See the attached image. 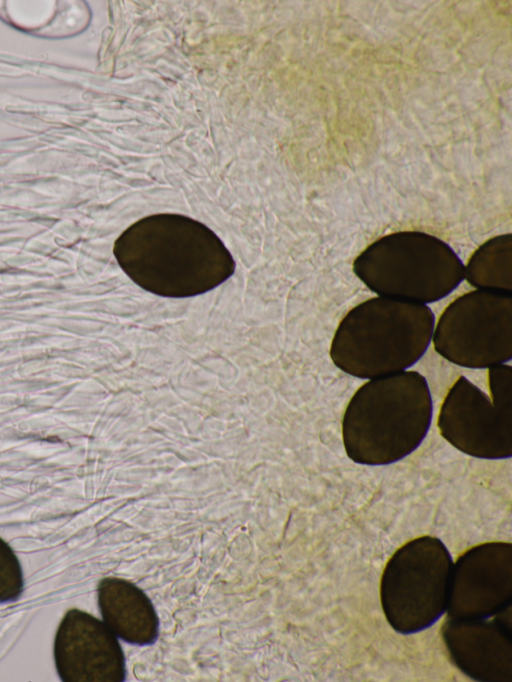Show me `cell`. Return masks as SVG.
Instances as JSON below:
<instances>
[{"label": "cell", "instance_id": "8992f818", "mask_svg": "<svg viewBox=\"0 0 512 682\" xmlns=\"http://www.w3.org/2000/svg\"><path fill=\"white\" fill-rule=\"evenodd\" d=\"M434 350L447 361L482 369L512 358V294L475 289L442 311L435 321Z\"/></svg>", "mask_w": 512, "mask_h": 682}, {"label": "cell", "instance_id": "8fae6325", "mask_svg": "<svg viewBox=\"0 0 512 682\" xmlns=\"http://www.w3.org/2000/svg\"><path fill=\"white\" fill-rule=\"evenodd\" d=\"M464 279L475 289L512 294V234L482 243L464 265Z\"/></svg>", "mask_w": 512, "mask_h": 682}, {"label": "cell", "instance_id": "30bf717a", "mask_svg": "<svg viewBox=\"0 0 512 682\" xmlns=\"http://www.w3.org/2000/svg\"><path fill=\"white\" fill-rule=\"evenodd\" d=\"M98 605L104 623L119 638L130 644H153L159 621L148 596L132 582L105 577L97 587Z\"/></svg>", "mask_w": 512, "mask_h": 682}, {"label": "cell", "instance_id": "277c9868", "mask_svg": "<svg viewBox=\"0 0 512 682\" xmlns=\"http://www.w3.org/2000/svg\"><path fill=\"white\" fill-rule=\"evenodd\" d=\"M453 559L437 537L420 536L399 547L380 580V602L389 625L408 635L435 624L446 612Z\"/></svg>", "mask_w": 512, "mask_h": 682}, {"label": "cell", "instance_id": "7a4b0ae2", "mask_svg": "<svg viewBox=\"0 0 512 682\" xmlns=\"http://www.w3.org/2000/svg\"><path fill=\"white\" fill-rule=\"evenodd\" d=\"M435 316L426 304L376 296L351 308L339 322L329 355L344 373L374 379L413 366L426 352Z\"/></svg>", "mask_w": 512, "mask_h": 682}, {"label": "cell", "instance_id": "5b68a950", "mask_svg": "<svg viewBox=\"0 0 512 682\" xmlns=\"http://www.w3.org/2000/svg\"><path fill=\"white\" fill-rule=\"evenodd\" d=\"M510 365L488 368L490 395L464 376L449 388L440 406V435L460 452L480 459L512 456Z\"/></svg>", "mask_w": 512, "mask_h": 682}, {"label": "cell", "instance_id": "9c48e42d", "mask_svg": "<svg viewBox=\"0 0 512 682\" xmlns=\"http://www.w3.org/2000/svg\"><path fill=\"white\" fill-rule=\"evenodd\" d=\"M455 619L448 617L441 634L455 666L469 678L507 682L512 671L511 630L500 617Z\"/></svg>", "mask_w": 512, "mask_h": 682}, {"label": "cell", "instance_id": "52a82bcc", "mask_svg": "<svg viewBox=\"0 0 512 682\" xmlns=\"http://www.w3.org/2000/svg\"><path fill=\"white\" fill-rule=\"evenodd\" d=\"M512 599V545L486 542L453 563L447 614L455 619H488L502 614Z\"/></svg>", "mask_w": 512, "mask_h": 682}, {"label": "cell", "instance_id": "6da1fadb", "mask_svg": "<svg viewBox=\"0 0 512 682\" xmlns=\"http://www.w3.org/2000/svg\"><path fill=\"white\" fill-rule=\"evenodd\" d=\"M432 413L430 388L419 372L405 370L369 379L352 395L343 414L345 452L362 465L400 461L422 443Z\"/></svg>", "mask_w": 512, "mask_h": 682}, {"label": "cell", "instance_id": "ba28073f", "mask_svg": "<svg viewBox=\"0 0 512 682\" xmlns=\"http://www.w3.org/2000/svg\"><path fill=\"white\" fill-rule=\"evenodd\" d=\"M54 661L64 682H121L125 658L116 635L93 615L69 609L54 639Z\"/></svg>", "mask_w": 512, "mask_h": 682}, {"label": "cell", "instance_id": "3957f363", "mask_svg": "<svg viewBox=\"0 0 512 682\" xmlns=\"http://www.w3.org/2000/svg\"><path fill=\"white\" fill-rule=\"evenodd\" d=\"M352 270L377 296L428 304L464 280V264L442 239L422 231L379 237L356 256Z\"/></svg>", "mask_w": 512, "mask_h": 682}, {"label": "cell", "instance_id": "7c38bea8", "mask_svg": "<svg viewBox=\"0 0 512 682\" xmlns=\"http://www.w3.org/2000/svg\"><path fill=\"white\" fill-rule=\"evenodd\" d=\"M23 590L20 562L10 545L0 538V603L16 601Z\"/></svg>", "mask_w": 512, "mask_h": 682}]
</instances>
